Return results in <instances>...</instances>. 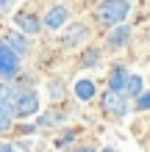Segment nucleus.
<instances>
[{
  "label": "nucleus",
  "instance_id": "obj_1",
  "mask_svg": "<svg viewBox=\"0 0 150 152\" xmlns=\"http://www.w3.org/2000/svg\"><path fill=\"white\" fill-rule=\"evenodd\" d=\"M128 14H131L128 0H103V3L95 8V17H98L103 25H120V22H125Z\"/></svg>",
  "mask_w": 150,
  "mask_h": 152
},
{
  "label": "nucleus",
  "instance_id": "obj_2",
  "mask_svg": "<svg viewBox=\"0 0 150 152\" xmlns=\"http://www.w3.org/2000/svg\"><path fill=\"white\" fill-rule=\"evenodd\" d=\"M20 72V53H17L8 42H0V77L14 80Z\"/></svg>",
  "mask_w": 150,
  "mask_h": 152
},
{
  "label": "nucleus",
  "instance_id": "obj_3",
  "mask_svg": "<svg viewBox=\"0 0 150 152\" xmlns=\"http://www.w3.org/2000/svg\"><path fill=\"white\" fill-rule=\"evenodd\" d=\"M125 91H117V88H109L103 97H100V105H103V111L109 113V116H117V119H122V116L128 113V100H125Z\"/></svg>",
  "mask_w": 150,
  "mask_h": 152
},
{
  "label": "nucleus",
  "instance_id": "obj_4",
  "mask_svg": "<svg viewBox=\"0 0 150 152\" xmlns=\"http://www.w3.org/2000/svg\"><path fill=\"white\" fill-rule=\"evenodd\" d=\"M14 108H17V116H33L39 111V97L33 91H22L14 100Z\"/></svg>",
  "mask_w": 150,
  "mask_h": 152
},
{
  "label": "nucleus",
  "instance_id": "obj_5",
  "mask_svg": "<svg viewBox=\"0 0 150 152\" xmlns=\"http://www.w3.org/2000/svg\"><path fill=\"white\" fill-rule=\"evenodd\" d=\"M14 25L25 33V36H36L39 28H42V22H39L33 14H28V11H20V14H17V17H14Z\"/></svg>",
  "mask_w": 150,
  "mask_h": 152
},
{
  "label": "nucleus",
  "instance_id": "obj_6",
  "mask_svg": "<svg viewBox=\"0 0 150 152\" xmlns=\"http://www.w3.org/2000/svg\"><path fill=\"white\" fill-rule=\"evenodd\" d=\"M64 22H67V8L64 6H53L45 14V28H50V31H58Z\"/></svg>",
  "mask_w": 150,
  "mask_h": 152
},
{
  "label": "nucleus",
  "instance_id": "obj_7",
  "mask_svg": "<svg viewBox=\"0 0 150 152\" xmlns=\"http://www.w3.org/2000/svg\"><path fill=\"white\" fill-rule=\"evenodd\" d=\"M14 116H17V108H11V102L0 100V133H8V130H11Z\"/></svg>",
  "mask_w": 150,
  "mask_h": 152
},
{
  "label": "nucleus",
  "instance_id": "obj_8",
  "mask_svg": "<svg viewBox=\"0 0 150 152\" xmlns=\"http://www.w3.org/2000/svg\"><path fill=\"white\" fill-rule=\"evenodd\" d=\"M86 36H89V28H86V25H72L69 33H67V39H64V44L67 47H75V44H81Z\"/></svg>",
  "mask_w": 150,
  "mask_h": 152
},
{
  "label": "nucleus",
  "instance_id": "obj_9",
  "mask_svg": "<svg viewBox=\"0 0 150 152\" xmlns=\"http://www.w3.org/2000/svg\"><path fill=\"white\" fill-rule=\"evenodd\" d=\"M128 39H131V28H128L125 22H120V25H114V31L109 33V42L114 44V47H120V44H125Z\"/></svg>",
  "mask_w": 150,
  "mask_h": 152
},
{
  "label": "nucleus",
  "instance_id": "obj_10",
  "mask_svg": "<svg viewBox=\"0 0 150 152\" xmlns=\"http://www.w3.org/2000/svg\"><path fill=\"white\" fill-rule=\"evenodd\" d=\"M75 97L83 100V102H89L95 97V83H92V80H78V83H75Z\"/></svg>",
  "mask_w": 150,
  "mask_h": 152
},
{
  "label": "nucleus",
  "instance_id": "obj_11",
  "mask_svg": "<svg viewBox=\"0 0 150 152\" xmlns=\"http://www.w3.org/2000/svg\"><path fill=\"white\" fill-rule=\"evenodd\" d=\"M128 72L125 69H114L111 77H109V88H117V91H125V86H128Z\"/></svg>",
  "mask_w": 150,
  "mask_h": 152
},
{
  "label": "nucleus",
  "instance_id": "obj_12",
  "mask_svg": "<svg viewBox=\"0 0 150 152\" xmlns=\"http://www.w3.org/2000/svg\"><path fill=\"white\" fill-rule=\"evenodd\" d=\"M125 94H128V97H139V94H142V77H139V75H131V77H128Z\"/></svg>",
  "mask_w": 150,
  "mask_h": 152
},
{
  "label": "nucleus",
  "instance_id": "obj_13",
  "mask_svg": "<svg viewBox=\"0 0 150 152\" xmlns=\"http://www.w3.org/2000/svg\"><path fill=\"white\" fill-rule=\"evenodd\" d=\"M20 97V91L11 86V80H6V83H0V100H6V102H11Z\"/></svg>",
  "mask_w": 150,
  "mask_h": 152
},
{
  "label": "nucleus",
  "instance_id": "obj_14",
  "mask_svg": "<svg viewBox=\"0 0 150 152\" xmlns=\"http://www.w3.org/2000/svg\"><path fill=\"white\" fill-rule=\"evenodd\" d=\"M6 42H8V44H11V47H14L17 53H20V56H22V53H28V42H25L22 36H17V33H11V36H8Z\"/></svg>",
  "mask_w": 150,
  "mask_h": 152
},
{
  "label": "nucleus",
  "instance_id": "obj_15",
  "mask_svg": "<svg viewBox=\"0 0 150 152\" xmlns=\"http://www.w3.org/2000/svg\"><path fill=\"white\" fill-rule=\"evenodd\" d=\"M136 108H142V111H147V108H150V94H145V97L139 94V100H136Z\"/></svg>",
  "mask_w": 150,
  "mask_h": 152
},
{
  "label": "nucleus",
  "instance_id": "obj_16",
  "mask_svg": "<svg viewBox=\"0 0 150 152\" xmlns=\"http://www.w3.org/2000/svg\"><path fill=\"white\" fill-rule=\"evenodd\" d=\"M95 58H98V56H95V50H89V56H86V58H83V64H92V61H95Z\"/></svg>",
  "mask_w": 150,
  "mask_h": 152
},
{
  "label": "nucleus",
  "instance_id": "obj_17",
  "mask_svg": "<svg viewBox=\"0 0 150 152\" xmlns=\"http://www.w3.org/2000/svg\"><path fill=\"white\" fill-rule=\"evenodd\" d=\"M0 3H6V0H0Z\"/></svg>",
  "mask_w": 150,
  "mask_h": 152
}]
</instances>
